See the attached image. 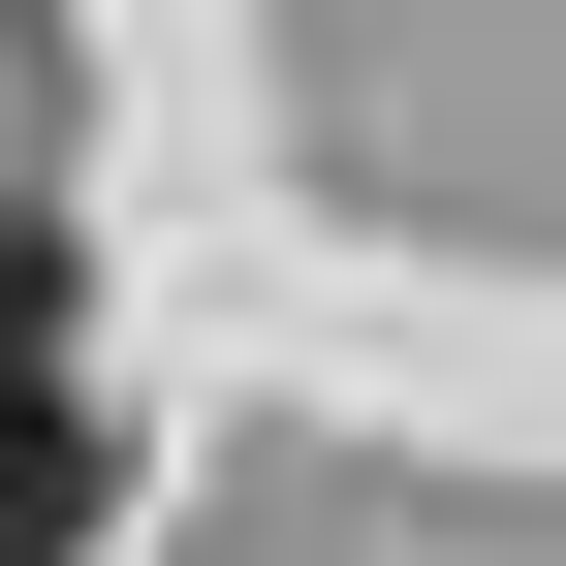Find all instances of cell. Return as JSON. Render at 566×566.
<instances>
[{
    "instance_id": "obj_2",
    "label": "cell",
    "mask_w": 566,
    "mask_h": 566,
    "mask_svg": "<svg viewBox=\"0 0 566 566\" xmlns=\"http://www.w3.org/2000/svg\"><path fill=\"white\" fill-rule=\"evenodd\" d=\"M32 346H63V221H0V378H32Z\"/></svg>"
},
{
    "instance_id": "obj_1",
    "label": "cell",
    "mask_w": 566,
    "mask_h": 566,
    "mask_svg": "<svg viewBox=\"0 0 566 566\" xmlns=\"http://www.w3.org/2000/svg\"><path fill=\"white\" fill-rule=\"evenodd\" d=\"M63 535H95V409H63V378H0V566H63Z\"/></svg>"
}]
</instances>
